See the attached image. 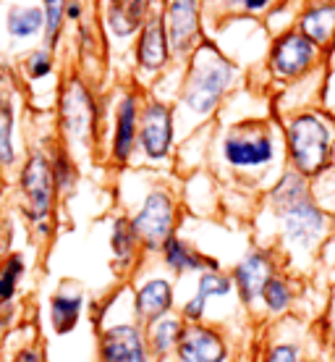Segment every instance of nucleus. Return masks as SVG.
Here are the masks:
<instances>
[{
    "mask_svg": "<svg viewBox=\"0 0 335 362\" xmlns=\"http://www.w3.org/2000/svg\"><path fill=\"white\" fill-rule=\"evenodd\" d=\"M97 362H154L145 328L136 320H118L97 334Z\"/></svg>",
    "mask_w": 335,
    "mask_h": 362,
    "instance_id": "nucleus-11",
    "label": "nucleus"
},
{
    "mask_svg": "<svg viewBox=\"0 0 335 362\" xmlns=\"http://www.w3.org/2000/svg\"><path fill=\"white\" fill-rule=\"evenodd\" d=\"M147 6L150 0H110L105 16L110 32L116 37H131L139 32L147 21Z\"/></svg>",
    "mask_w": 335,
    "mask_h": 362,
    "instance_id": "nucleus-23",
    "label": "nucleus"
},
{
    "mask_svg": "<svg viewBox=\"0 0 335 362\" xmlns=\"http://www.w3.org/2000/svg\"><path fill=\"white\" fill-rule=\"evenodd\" d=\"M317 58V45L309 42L301 32L283 35L270 50V71L278 79H296Z\"/></svg>",
    "mask_w": 335,
    "mask_h": 362,
    "instance_id": "nucleus-17",
    "label": "nucleus"
},
{
    "mask_svg": "<svg viewBox=\"0 0 335 362\" xmlns=\"http://www.w3.org/2000/svg\"><path fill=\"white\" fill-rule=\"evenodd\" d=\"M66 18H71V21H79V18H82V3H79V0H68V3H66Z\"/></svg>",
    "mask_w": 335,
    "mask_h": 362,
    "instance_id": "nucleus-37",
    "label": "nucleus"
},
{
    "mask_svg": "<svg viewBox=\"0 0 335 362\" xmlns=\"http://www.w3.org/2000/svg\"><path fill=\"white\" fill-rule=\"evenodd\" d=\"M325 362H335V352H327L325 354Z\"/></svg>",
    "mask_w": 335,
    "mask_h": 362,
    "instance_id": "nucleus-40",
    "label": "nucleus"
},
{
    "mask_svg": "<svg viewBox=\"0 0 335 362\" xmlns=\"http://www.w3.org/2000/svg\"><path fill=\"white\" fill-rule=\"evenodd\" d=\"M335 32V6H317L301 18V35L315 45H327Z\"/></svg>",
    "mask_w": 335,
    "mask_h": 362,
    "instance_id": "nucleus-27",
    "label": "nucleus"
},
{
    "mask_svg": "<svg viewBox=\"0 0 335 362\" xmlns=\"http://www.w3.org/2000/svg\"><path fill=\"white\" fill-rule=\"evenodd\" d=\"M267 202L281 234V250L275 252L281 255V260L286 255L283 263L286 271L293 263H301V276H304L307 273L304 263L317 257L319 247L330 234V216L317 205L307 176L296 171H286L275 181Z\"/></svg>",
    "mask_w": 335,
    "mask_h": 362,
    "instance_id": "nucleus-1",
    "label": "nucleus"
},
{
    "mask_svg": "<svg viewBox=\"0 0 335 362\" xmlns=\"http://www.w3.org/2000/svg\"><path fill=\"white\" fill-rule=\"evenodd\" d=\"M236 82V66L212 45H200L189 55L181 84V105L200 118L212 116Z\"/></svg>",
    "mask_w": 335,
    "mask_h": 362,
    "instance_id": "nucleus-2",
    "label": "nucleus"
},
{
    "mask_svg": "<svg viewBox=\"0 0 335 362\" xmlns=\"http://www.w3.org/2000/svg\"><path fill=\"white\" fill-rule=\"evenodd\" d=\"M110 252H113V263H116V268L121 273H128L142 260L145 247L136 239L128 216L113 218V226H110Z\"/></svg>",
    "mask_w": 335,
    "mask_h": 362,
    "instance_id": "nucleus-21",
    "label": "nucleus"
},
{
    "mask_svg": "<svg viewBox=\"0 0 335 362\" xmlns=\"http://www.w3.org/2000/svg\"><path fill=\"white\" fill-rule=\"evenodd\" d=\"M163 24L171 53L176 58H189L200 47V0H171Z\"/></svg>",
    "mask_w": 335,
    "mask_h": 362,
    "instance_id": "nucleus-14",
    "label": "nucleus"
},
{
    "mask_svg": "<svg viewBox=\"0 0 335 362\" xmlns=\"http://www.w3.org/2000/svg\"><path fill=\"white\" fill-rule=\"evenodd\" d=\"M27 276V257L11 250L0 260V308H13L18 294V284Z\"/></svg>",
    "mask_w": 335,
    "mask_h": 362,
    "instance_id": "nucleus-25",
    "label": "nucleus"
},
{
    "mask_svg": "<svg viewBox=\"0 0 335 362\" xmlns=\"http://www.w3.org/2000/svg\"><path fill=\"white\" fill-rule=\"evenodd\" d=\"M50 165H53V181H55V192L63 194V197H71L76 184H79V165L73 163L68 147L61 142V145L53 147L50 153Z\"/></svg>",
    "mask_w": 335,
    "mask_h": 362,
    "instance_id": "nucleus-26",
    "label": "nucleus"
},
{
    "mask_svg": "<svg viewBox=\"0 0 335 362\" xmlns=\"http://www.w3.org/2000/svg\"><path fill=\"white\" fill-rule=\"evenodd\" d=\"M24 71H27L29 79H45L53 74V50H47V47H37L32 53L27 55V61H24Z\"/></svg>",
    "mask_w": 335,
    "mask_h": 362,
    "instance_id": "nucleus-32",
    "label": "nucleus"
},
{
    "mask_svg": "<svg viewBox=\"0 0 335 362\" xmlns=\"http://www.w3.org/2000/svg\"><path fill=\"white\" fill-rule=\"evenodd\" d=\"M173 362H233V346L228 334L215 323L183 326Z\"/></svg>",
    "mask_w": 335,
    "mask_h": 362,
    "instance_id": "nucleus-12",
    "label": "nucleus"
},
{
    "mask_svg": "<svg viewBox=\"0 0 335 362\" xmlns=\"http://www.w3.org/2000/svg\"><path fill=\"white\" fill-rule=\"evenodd\" d=\"M173 142H176V113H173V105H168L163 100L142 103L136 150L145 155L150 163H163L173 153Z\"/></svg>",
    "mask_w": 335,
    "mask_h": 362,
    "instance_id": "nucleus-10",
    "label": "nucleus"
},
{
    "mask_svg": "<svg viewBox=\"0 0 335 362\" xmlns=\"http://www.w3.org/2000/svg\"><path fill=\"white\" fill-rule=\"evenodd\" d=\"M286 150H288L291 171L301 176H317L325 171L333 153V129L319 113L304 110L288 118L286 124Z\"/></svg>",
    "mask_w": 335,
    "mask_h": 362,
    "instance_id": "nucleus-4",
    "label": "nucleus"
},
{
    "mask_svg": "<svg viewBox=\"0 0 335 362\" xmlns=\"http://www.w3.org/2000/svg\"><path fill=\"white\" fill-rule=\"evenodd\" d=\"M207 310H209V302L205 297H200L197 291L191 294L186 302H183L181 308H178V317H181L186 326H197V323H205V317H207Z\"/></svg>",
    "mask_w": 335,
    "mask_h": 362,
    "instance_id": "nucleus-33",
    "label": "nucleus"
},
{
    "mask_svg": "<svg viewBox=\"0 0 335 362\" xmlns=\"http://www.w3.org/2000/svg\"><path fill=\"white\" fill-rule=\"evenodd\" d=\"M315 326H317V334H319V339H322L325 354L335 352V284L330 286V291H327L325 310H322V315L315 320Z\"/></svg>",
    "mask_w": 335,
    "mask_h": 362,
    "instance_id": "nucleus-31",
    "label": "nucleus"
},
{
    "mask_svg": "<svg viewBox=\"0 0 335 362\" xmlns=\"http://www.w3.org/2000/svg\"><path fill=\"white\" fill-rule=\"evenodd\" d=\"M131 308H134V320L142 328H150L160 317L171 315L176 310V286L168 276H147L136 284L131 294Z\"/></svg>",
    "mask_w": 335,
    "mask_h": 362,
    "instance_id": "nucleus-13",
    "label": "nucleus"
},
{
    "mask_svg": "<svg viewBox=\"0 0 335 362\" xmlns=\"http://www.w3.org/2000/svg\"><path fill=\"white\" fill-rule=\"evenodd\" d=\"M136 239L142 242L145 252L157 255L165 239H171L178 226V202L168 187H152L147 192L142 205L134 216H128Z\"/></svg>",
    "mask_w": 335,
    "mask_h": 362,
    "instance_id": "nucleus-7",
    "label": "nucleus"
},
{
    "mask_svg": "<svg viewBox=\"0 0 335 362\" xmlns=\"http://www.w3.org/2000/svg\"><path fill=\"white\" fill-rule=\"evenodd\" d=\"M66 3L68 0H42V13H45V47L47 50H55L58 42H61V35H63L66 27Z\"/></svg>",
    "mask_w": 335,
    "mask_h": 362,
    "instance_id": "nucleus-30",
    "label": "nucleus"
},
{
    "mask_svg": "<svg viewBox=\"0 0 335 362\" xmlns=\"http://www.w3.org/2000/svg\"><path fill=\"white\" fill-rule=\"evenodd\" d=\"M325 360V346L315 323L288 315L270 320L260 346V362H317Z\"/></svg>",
    "mask_w": 335,
    "mask_h": 362,
    "instance_id": "nucleus-5",
    "label": "nucleus"
},
{
    "mask_svg": "<svg viewBox=\"0 0 335 362\" xmlns=\"http://www.w3.org/2000/svg\"><path fill=\"white\" fill-rule=\"evenodd\" d=\"M139 110H142V100L139 92L126 90L121 95L116 105V116H113V142H110V160L113 165L123 168L136 153V134H139Z\"/></svg>",
    "mask_w": 335,
    "mask_h": 362,
    "instance_id": "nucleus-15",
    "label": "nucleus"
},
{
    "mask_svg": "<svg viewBox=\"0 0 335 362\" xmlns=\"http://www.w3.org/2000/svg\"><path fill=\"white\" fill-rule=\"evenodd\" d=\"M18 192L24 197V218L29 223H42V221H53L55 210V181H53V165H50V155L45 150H32L27 160L21 165L18 173Z\"/></svg>",
    "mask_w": 335,
    "mask_h": 362,
    "instance_id": "nucleus-8",
    "label": "nucleus"
},
{
    "mask_svg": "<svg viewBox=\"0 0 335 362\" xmlns=\"http://www.w3.org/2000/svg\"><path fill=\"white\" fill-rule=\"evenodd\" d=\"M183 323L178 313H171V315L160 317L157 323H152L150 328H145L147 334V344H150V352H152L154 362H165L171 360L176 346H178V339L183 334Z\"/></svg>",
    "mask_w": 335,
    "mask_h": 362,
    "instance_id": "nucleus-22",
    "label": "nucleus"
},
{
    "mask_svg": "<svg viewBox=\"0 0 335 362\" xmlns=\"http://www.w3.org/2000/svg\"><path fill=\"white\" fill-rule=\"evenodd\" d=\"M11 317H13V308H0V331H6Z\"/></svg>",
    "mask_w": 335,
    "mask_h": 362,
    "instance_id": "nucleus-38",
    "label": "nucleus"
},
{
    "mask_svg": "<svg viewBox=\"0 0 335 362\" xmlns=\"http://www.w3.org/2000/svg\"><path fill=\"white\" fill-rule=\"evenodd\" d=\"M160 263L165 265V271H171L173 276H186V273H202V271H218L220 263L215 257L200 252L197 247L181 239L178 234H173L171 239H165L160 247Z\"/></svg>",
    "mask_w": 335,
    "mask_h": 362,
    "instance_id": "nucleus-19",
    "label": "nucleus"
},
{
    "mask_svg": "<svg viewBox=\"0 0 335 362\" xmlns=\"http://www.w3.org/2000/svg\"><path fill=\"white\" fill-rule=\"evenodd\" d=\"M58 127L61 136L66 139V147L92 150L100 136V105L95 92L90 90L87 79L79 74H71L61 87L58 98Z\"/></svg>",
    "mask_w": 335,
    "mask_h": 362,
    "instance_id": "nucleus-3",
    "label": "nucleus"
},
{
    "mask_svg": "<svg viewBox=\"0 0 335 362\" xmlns=\"http://www.w3.org/2000/svg\"><path fill=\"white\" fill-rule=\"evenodd\" d=\"M197 294L205 297L207 302H212V299H228L233 294L231 273H226L223 268L197 273Z\"/></svg>",
    "mask_w": 335,
    "mask_h": 362,
    "instance_id": "nucleus-29",
    "label": "nucleus"
},
{
    "mask_svg": "<svg viewBox=\"0 0 335 362\" xmlns=\"http://www.w3.org/2000/svg\"><path fill=\"white\" fill-rule=\"evenodd\" d=\"M32 231H35V236L39 242H47V239H53V234H55V223L53 221H42V223H35Z\"/></svg>",
    "mask_w": 335,
    "mask_h": 362,
    "instance_id": "nucleus-35",
    "label": "nucleus"
},
{
    "mask_svg": "<svg viewBox=\"0 0 335 362\" xmlns=\"http://www.w3.org/2000/svg\"><path fill=\"white\" fill-rule=\"evenodd\" d=\"M84 305H87V294H84L76 284H66L50 294L47 299V320L58 336H66L76 331L79 320H82Z\"/></svg>",
    "mask_w": 335,
    "mask_h": 362,
    "instance_id": "nucleus-20",
    "label": "nucleus"
},
{
    "mask_svg": "<svg viewBox=\"0 0 335 362\" xmlns=\"http://www.w3.org/2000/svg\"><path fill=\"white\" fill-rule=\"evenodd\" d=\"M136 69L147 76L160 74L165 66L171 64V45H168V35H165L163 16L150 13L147 21L142 24L139 35H136V47H134Z\"/></svg>",
    "mask_w": 335,
    "mask_h": 362,
    "instance_id": "nucleus-16",
    "label": "nucleus"
},
{
    "mask_svg": "<svg viewBox=\"0 0 335 362\" xmlns=\"http://www.w3.org/2000/svg\"><path fill=\"white\" fill-rule=\"evenodd\" d=\"M220 3H238V6H244L246 11H262L270 6V0H220Z\"/></svg>",
    "mask_w": 335,
    "mask_h": 362,
    "instance_id": "nucleus-36",
    "label": "nucleus"
},
{
    "mask_svg": "<svg viewBox=\"0 0 335 362\" xmlns=\"http://www.w3.org/2000/svg\"><path fill=\"white\" fill-rule=\"evenodd\" d=\"M42 29H45L42 6H13L6 13V32L11 40H32L42 35Z\"/></svg>",
    "mask_w": 335,
    "mask_h": 362,
    "instance_id": "nucleus-24",
    "label": "nucleus"
},
{
    "mask_svg": "<svg viewBox=\"0 0 335 362\" xmlns=\"http://www.w3.org/2000/svg\"><path fill=\"white\" fill-rule=\"evenodd\" d=\"M281 268H283L281 255L275 252L272 247H252L231 268L233 294L246 313H260V297H262L264 284L281 271Z\"/></svg>",
    "mask_w": 335,
    "mask_h": 362,
    "instance_id": "nucleus-9",
    "label": "nucleus"
},
{
    "mask_svg": "<svg viewBox=\"0 0 335 362\" xmlns=\"http://www.w3.org/2000/svg\"><path fill=\"white\" fill-rule=\"evenodd\" d=\"M220 155L228 168L238 173L262 171L275 160V134L262 121L238 124L226 132L220 142Z\"/></svg>",
    "mask_w": 335,
    "mask_h": 362,
    "instance_id": "nucleus-6",
    "label": "nucleus"
},
{
    "mask_svg": "<svg viewBox=\"0 0 335 362\" xmlns=\"http://www.w3.org/2000/svg\"><path fill=\"white\" fill-rule=\"evenodd\" d=\"M330 234H335V213L330 216Z\"/></svg>",
    "mask_w": 335,
    "mask_h": 362,
    "instance_id": "nucleus-39",
    "label": "nucleus"
},
{
    "mask_svg": "<svg viewBox=\"0 0 335 362\" xmlns=\"http://www.w3.org/2000/svg\"><path fill=\"white\" fill-rule=\"evenodd\" d=\"M296 302H299V276L281 268L264 284L262 297H260V313L264 315L267 323L281 320V317L293 315Z\"/></svg>",
    "mask_w": 335,
    "mask_h": 362,
    "instance_id": "nucleus-18",
    "label": "nucleus"
},
{
    "mask_svg": "<svg viewBox=\"0 0 335 362\" xmlns=\"http://www.w3.org/2000/svg\"><path fill=\"white\" fill-rule=\"evenodd\" d=\"M11 362H45V352L39 344H21Z\"/></svg>",
    "mask_w": 335,
    "mask_h": 362,
    "instance_id": "nucleus-34",
    "label": "nucleus"
},
{
    "mask_svg": "<svg viewBox=\"0 0 335 362\" xmlns=\"http://www.w3.org/2000/svg\"><path fill=\"white\" fill-rule=\"evenodd\" d=\"M13 129H16V110L8 95L0 92V168L8 171L16 165V145H13Z\"/></svg>",
    "mask_w": 335,
    "mask_h": 362,
    "instance_id": "nucleus-28",
    "label": "nucleus"
}]
</instances>
